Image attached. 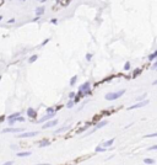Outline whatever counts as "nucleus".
Segmentation results:
<instances>
[{
  "mask_svg": "<svg viewBox=\"0 0 157 165\" xmlns=\"http://www.w3.org/2000/svg\"><path fill=\"white\" fill-rule=\"evenodd\" d=\"M124 92H125V90H120V91H117V92H109V94L106 95V100H109V101L115 100V99L120 97L122 95H124Z\"/></svg>",
  "mask_w": 157,
  "mask_h": 165,
  "instance_id": "obj_1",
  "label": "nucleus"
},
{
  "mask_svg": "<svg viewBox=\"0 0 157 165\" xmlns=\"http://www.w3.org/2000/svg\"><path fill=\"white\" fill-rule=\"evenodd\" d=\"M149 100H145V101H143V102H138V104H135V105L130 106V107H128V110H134V108H139V107H144V106L149 105Z\"/></svg>",
  "mask_w": 157,
  "mask_h": 165,
  "instance_id": "obj_2",
  "label": "nucleus"
},
{
  "mask_svg": "<svg viewBox=\"0 0 157 165\" xmlns=\"http://www.w3.org/2000/svg\"><path fill=\"white\" fill-rule=\"evenodd\" d=\"M54 124H57V121H52V122H48L47 124H44V128H48V127H52V126H54Z\"/></svg>",
  "mask_w": 157,
  "mask_h": 165,
  "instance_id": "obj_3",
  "label": "nucleus"
},
{
  "mask_svg": "<svg viewBox=\"0 0 157 165\" xmlns=\"http://www.w3.org/2000/svg\"><path fill=\"white\" fill-rule=\"evenodd\" d=\"M107 123H108V122H107V121H102V122H101V123H98V124H97V126H96V128H95V129H98V128H101V127H103V126H106V124H107Z\"/></svg>",
  "mask_w": 157,
  "mask_h": 165,
  "instance_id": "obj_4",
  "label": "nucleus"
},
{
  "mask_svg": "<svg viewBox=\"0 0 157 165\" xmlns=\"http://www.w3.org/2000/svg\"><path fill=\"white\" fill-rule=\"evenodd\" d=\"M113 142H114V139L107 140V142H104V143H103V145H104V147H109V145H112V144H113Z\"/></svg>",
  "mask_w": 157,
  "mask_h": 165,
  "instance_id": "obj_5",
  "label": "nucleus"
},
{
  "mask_svg": "<svg viewBox=\"0 0 157 165\" xmlns=\"http://www.w3.org/2000/svg\"><path fill=\"white\" fill-rule=\"evenodd\" d=\"M144 163H145V164H154V163H155V160H152V159H145V160H144Z\"/></svg>",
  "mask_w": 157,
  "mask_h": 165,
  "instance_id": "obj_6",
  "label": "nucleus"
},
{
  "mask_svg": "<svg viewBox=\"0 0 157 165\" xmlns=\"http://www.w3.org/2000/svg\"><path fill=\"white\" fill-rule=\"evenodd\" d=\"M156 57H157V51L155 52V53H154V54H151V56L149 57V59H150V60H154L155 58H156Z\"/></svg>",
  "mask_w": 157,
  "mask_h": 165,
  "instance_id": "obj_7",
  "label": "nucleus"
},
{
  "mask_svg": "<svg viewBox=\"0 0 157 165\" xmlns=\"http://www.w3.org/2000/svg\"><path fill=\"white\" fill-rule=\"evenodd\" d=\"M37 133L36 132H32V133H25V134H22V137H32V135H36Z\"/></svg>",
  "mask_w": 157,
  "mask_h": 165,
  "instance_id": "obj_8",
  "label": "nucleus"
},
{
  "mask_svg": "<svg viewBox=\"0 0 157 165\" xmlns=\"http://www.w3.org/2000/svg\"><path fill=\"white\" fill-rule=\"evenodd\" d=\"M66 129H69V127H63V128H60V129H58L55 133H59V132H64V131H66Z\"/></svg>",
  "mask_w": 157,
  "mask_h": 165,
  "instance_id": "obj_9",
  "label": "nucleus"
},
{
  "mask_svg": "<svg viewBox=\"0 0 157 165\" xmlns=\"http://www.w3.org/2000/svg\"><path fill=\"white\" fill-rule=\"evenodd\" d=\"M151 137H157V133H152V134H147V135H145V138H151Z\"/></svg>",
  "mask_w": 157,
  "mask_h": 165,
  "instance_id": "obj_10",
  "label": "nucleus"
},
{
  "mask_svg": "<svg viewBox=\"0 0 157 165\" xmlns=\"http://www.w3.org/2000/svg\"><path fill=\"white\" fill-rule=\"evenodd\" d=\"M76 79H77V76H74V78H72V79H71V83H70L71 85H74V84H75V81H76Z\"/></svg>",
  "mask_w": 157,
  "mask_h": 165,
  "instance_id": "obj_11",
  "label": "nucleus"
},
{
  "mask_svg": "<svg viewBox=\"0 0 157 165\" xmlns=\"http://www.w3.org/2000/svg\"><path fill=\"white\" fill-rule=\"evenodd\" d=\"M104 150L106 149H103L102 147H97V148H96V151H104Z\"/></svg>",
  "mask_w": 157,
  "mask_h": 165,
  "instance_id": "obj_12",
  "label": "nucleus"
},
{
  "mask_svg": "<svg viewBox=\"0 0 157 165\" xmlns=\"http://www.w3.org/2000/svg\"><path fill=\"white\" fill-rule=\"evenodd\" d=\"M149 150H157V145H152V147H150Z\"/></svg>",
  "mask_w": 157,
  "mask_h": 165,
  "instance_id": "obj_13",
  "label": "nucleus"
},
{
  "mask_svg": "<svg viewBox=\"0 0 157 165\" xmlns=\"http://www.w3.org/2000/svg\"><path fill=\"white\" fill-rule=\"evenodd\" d=\"M156 68H157V62H155L154 65H152V69H156Z\"/></svg>",
  "mask_w": 157,
  "mask_h": 165,
  "instance_id": "obj_14",
  "label": "nucleus"
},
{
  "mask_svg": "<svg viewBox=\"0 0 157 165\" xmlns=\"http://www.w3.org/2000/svg\"><path fill=\"white\" fill-rule=\"evenodd\" d=\"M29 153H20L18 155H21V156H23V155H28Z\"/></svg>",
  "mask_w": 157,
  "mask_h": 165,
  "instance_id": "obj_15",
  "label": "nucleus"
},
{
  "mask_svg": "<svg viewBox=\"0 0 157 165\" xmlns=\"http://www.w3.org/2000/svg\"><path fill=\"white\" fill-rule=\"evenodd\" d=\"M144 97H145V95H143V96H140V97H138L136 100H138V101H140V100H143Z\"/></svg>",
  "mask_w": 157,
  "mask_h": 165,
  "instance_id": "obj_16",
  "label": "nucleus"
},
{
  "mask_svg": "<svg viewBox=\"0 0 157 165\" xmlns=\"http://www.w3.org/2000/svg\"><path fill=\"white\" fill-rule=\"evenodd\" d=\"M36 58H37V57H36V56H34V57H32V58H31V60H29V62H33V60L36 59Z\"/></svg>",
  "mask_w": 157,
  "mask_h": 165,
  "instance_id": "obj_17",
  "label": "nucleus"
},
{
  "mask_svg": "<svg viewBox=\"0 0 157 165\" xmlns=\"http://www.w3.org/2000/svg\"><path fill=\"white\" fill-rule=\"evenodd\" d=\"M152 84H154V85H157V80H155V81H154Z\"/></svg>",
  "mask_w": 157,
  "mask_h": 165,
  "instance_id": "obj_18",
  "label": "nucleus"
}]
</instances>
